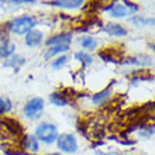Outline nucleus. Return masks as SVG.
I'll return each mask as SVG.
<instances>
[{
  "label": "nucleus",
  "mask_w": 155,
  "mask_h": 155,
  "mask_svg": "<svg viewBox=\"0 0 155 155\" xmlns=\"http://www.w3.org/2000/svg\"><path fill=\"white\" fill-rule=\"evenodd\" d=\"M120 64H121V65H133V66L143 68V66H152V59H151V57L141 54V55H135V57L127 58L126 61H121Z\"/></svg>",
  "instance_id": "9"
},
{
  "label": "nucleus",
  "mask_w": 155,
  "mask_h": 155,
  "mask_svg": "<svg viewBox=\"0 0 155 155\" xmlns=\"http://www.w3.org/2000/svg\"><path fill=\"white\" fill-rule=\"evenodd\" d=\"M16 52V44L8 40H4L0 44V58L2 59H8L10 57H13Z\"/></svg>",
  "instance_id": "14"
},
{
  "label": "nucleus",
  "mask_w": 155,
  "mask_h": 155,
  "mask_svg": "<svg viewBox=\"0 0 155 155\" xmlns=\"http://www.w3.org/2000/svg\"><path fill=\"white\" fill-rule=\"evenodd\" d=\"M24 64H25V58L23 55H13L8 59H6L4 66L6 68H13L14 71H18Z\"/></svg>",
  "instance_id": "16"
},
{
  "label": "nucleus",
  "mask_w": 155,
  "mask_h": 155,
  "mask_svg": "<svg viewBox=\"0 0 155 155\" xmlns=\"http://www.w3.org/2000/svg\"><path fill=\"white\" fill-rule=\"evenodd\" d=\"M71 48V45H55V47H49L44 54L45 59H51L52 57H59V55H65Z\"/></svg>",
  "instance_id": "15"
},
{
  "label": "nucleus",
  "mask_w": 155,
  "mask_h": 155,
  "mask_svg": "<svg viewBox=\"0 0 155 155\" xmlns=\"http://www.w3.org/2000/svg\"><path fill=\"white\" fill-rule=\"evenodd\" d=\"M68 61H69V57H68V55H59V57L55 58V61L51 62V66H52V69L59 71L68 64Z\"/></svg>",
  "instance_id": "20"
},
{
  "label": "nucleus",
  "mask_w": 155,
  "mask_h": 155,
  "mask_svg": "<svg viewBox=\"0 0 155 155\" xmlns=\"http://www.w3.org/2000/svg\"><path fill=\"white\" fill-rule=\"evenodd\" d=\"M49 103L57 107H65L69 104V99L64 92H52L49 94Z\"/></svg>",
  "instance_id": "13"
},
{
  "label": "nucleus",
  "mask_w": 155,
  "mask_h": 155,
  "mask_svg": "<svg viewBox=\"0 0 155 155\" xmlns=\"http://www.w3.org/2000/svg\"><path fill=\"white\" fill-rule=\"evenodd\" d=\"M123 4H124V7L127 8V12L130 14H135V13L140 12V6L134 2H123Z\"/></svg>",
  "instance_id": "22"
},
{
  "label": "nucleus",
  "mask_w": 155,
  "mask_h": 155,
  "mask_svg": "<svg viewBox=\"0 0 155 155\" xmlns=\"http://www.w3.org/2000/svg\"><path fill=\"white\" fill-rule=\"evenodd\" d=\"M45 155H62L61 152H49V154H45Z\"/></svg>",
  "instance_id": "25"
},
{
  "label": "nucleus",
  "mask_w": 155,
  "mask_h": 155,
  "mask_svg": "<svg viewBox=\"0 0 155 155\" xmlns=\"http://www.w3.org/2000/svg\"><path fill=\"white\" fill-rule=\"evenodd\" d=\"M6 155H21L20 152H10V151H7L6 152Z\"/></svg>",
  "instance_id": "24"
},
{
  "label": "nucleus",
  "mask_w": 155,
  "mask_h": 155,
  "mask_svg": "<svg viewBox=\"0 0 155 155\" xmlns=\"http://www.w3.org/2000/svg\"><path fill=\"white\" fill-rule=\"evenodd\" d=\"M37 23H38V20L34 16L23 14V16L14 17V18H12V20L8 21L7 30L12 34H16V35H25L31 30H34Z\"/></svg>",
  "instance_id": "1"
},
{
  "label": "nucleus",
  "mask_w": 155,
  "mask_h": 155,
  "mask_svg": "<svg viewBox=\"0 0 155 155\" xmlns=\"http://www.w3.org/2000/svg\"><path fill=\"white\" fill-rule=\"evenodd\" d=\"M49 6L59 8H68V10H74V8L82 7V4H85L82 0H55V2H48Z\"/></svg>",
  "instance_id": "12"
},
{
  "label": "nucleus",
  "mask_w": 155,
  "mask_h": 155,
  "mask_svg": "<svg viewBox=\"0 0 155 155\" xmlns=\"http://www.w3.org/2000/svg\"><path fill=\"white\" fill-rule=\"evenodd\" d=\"M72 38H74V34L71 31H62V33L54 34L49 38L44 41L47 47H55V45H71L72 42Z\"/></svg>",
  "instance_id": "5"
},
{
  "label": "nucleus",
  "mask_w": 155,
  "mask_h": 155,
  "mask_svg": "<svg viewBox=\"0 0 155 155\" xmlns=\"http://www.w3.org/2000/svg\"><path fill=\"white\" fill-rule=\"evenodd\" d=\"M96 155H120L117 152H97Z\"/></svg>",
  "instance_id": "23"
},
{
  "label": "nucleus",
  "mask_w": 155,
  "mask_h": 155,
  "mask_svg": "<svg viewBox=\"0 0 155 155\" xmlns=\"http://www.w3.org/2000/svg\"><path fill=\"white\" fill-rule=\"evenodd\" d=\"M44 42V33L42 31H38V30H31L30 33L25 34L24 37V44L28 47V48H35V47H40L41 44Z\"/></svg>",
  "instance_id": "7"
},
{
  "label": "nucleus",
  "mask_w": 155,
  "mask_h": 155,
  "mask_svg": "<svg viewBox=\"0 0 155 155\" xmlns=\"http://www.w3.org/2000/svg\"><path fill=\"white\" fill-rule=\"evenodd\" d=\"M58 127L52 123L42 121L35 127L34 131V137L38 140V143H44L47 145H51L57 141L58 138Z\"/></svg>",
  "instance_id": "2"
},
{
  "label": "nucleus",
  "mask_w": 155,
  "mask_h": 155,
  "mask_svg": "<svg viewBox=\"0 0 155 155\" xmlns=\"http://www.w3.org/2000/svg\"><path fill=\"white\" fill-rule=\"evenodd\" d=\"M57 147L58 150L65 154H75L79 148V144H78V140L74 134L71 133H64V134H59L57 138Z\"/></svg>",
  "instance_id": "4"
},
{
  "label": "nucleus",
  "mask_w": 155,
  "mask_h": 155,
  "mask_svg": "<svg viewBox=\"0 0 155 155\" xmlns=\"http://www.w3.org/2000/svg\"><path fill=\"white\" fill-rule=\"evenodd\" d=\"M130 23L135 27H148L154 25V17H144V16H133L130 18Z\"/></svg>",
  "instance_id": "18"
},
{
  "label": "nucleus",
  "mask_w": 155,
  "mask_h": 155,
  "mask_svg": "<svg viewBox=\"0 0 155 155\" xmlns=\"http://www.w3.org/2000/svg\"><path fill=\"white\" fill-rule=\"evenodd\" d=\"M79 44L83 49H86V52L87 51H93V49L97 48V40L93 37H90V35H82L79 38ZM82 49V51H83Z\"/></svg>",
  "instance_id": "17"
},
{
  "label": "nucleus",
  "mask_w": 155,
  "mask_h": 155,
  "mask_svg": "<svg viewBox=\"0 0 155 155\" xmlns=\"http://www.w3.org/2000/svg\"><path fill=\"white\" fill-rule=\"evenodd\" d=\"M113 83H114V82H111L107 87H104V89H102L100 92H97V93H94L93 96H92V103H93L94 106L100 107V106H103V104H106V103L110 100L111 96H113V90H111Z\"/></svg>",
  "instance_id": "6"
},
{
  "label": "nucleus",
  "mask_w": 155,
  "mask_h": 155,
  "mask_svg": "<svg viewBox=\"0 0 155 155\" xmlns=\"http://www.w3.org/2000/svg\"><path fill=\"white\" fill-rule=\"evenodd\" d=\"M104 12H109L110 16L113 18H123V17L128 16L130 13L127 12V8L124 7L123 3H117V2H113V3H109V6H104L103 7Z\"/></svg>",
  "instance_id": "8"
},
{
  "label": "nucleus",
  "mask_w": 155,
  "mask_h": 155,
  "mask_svg": "<svg viewBox=\"0 0 155 155\" xmlns=\"http://www.w3.org/2000/svg\"><path fill=\"white\" fill-rule=\"evenodd\" d=\"M12 102L8 97H2L0 96V117H3L4 114H7L12 110Z\"/></svg>",
  "instance_id": "21"
},
{
  "label": "nucleus",
  "mask_w": 155,
  "mask_h": 155,
  "mask_svg": "<svg viewBox=\"0 0 155 155\" xmlns=\"http://www.w3.org/2000/svg\"><path fill=\"white\" fill-rule=\"evenodd\" d=\"M75 59L81 62L83 66H87L90 64H93V57L89 52H86V51H78L75 54Z\"/></svg>",
  "instance_id": "19"
},
{
  "label": "nucleus",
  "mask_w": 155,
  "mask_h": 155,
  "mask_svg": "<svg viewBox=\"0 0 155 155\" xmlns=\"http://www.w3.org/2000/svg\"><path fill=\"white\" fill-rule=\"evenodd\" d=\"M103 31L110 35V37H116V38H121V37H126L128 31H127L121 24H117V23H107L104 27H103Z\"/></svg>",
  "instance_id": "10"
},
{
  "label": "nucleus",
  "mask_w": 155,
  "mask_h": 155,
  "mask_svg": "<svg viewBox=\"0 0 155 155\" xmlns=\"http://www.w3.org/2000/svg\"><path fill=\"white\" fill-rule=\"evenodd\" d=\"M45 109V102L44 99L40 96L31 97L30 100H27L23 107V114L27 120H38L42 116Z\"/></svg>",
  "instance_id": "3"
},
{
  "label": "nucleus",
  "mask_w": 155,
  "mask_h": 155,
  "mask_svg": "<svg viewBox=\"0 0 155 155\" xmlns=\"http://www.w3.org/2000/svg\"><path fill=\"white\" fill-rule=\"evenodd\" d=\"M21 141V145L24 148V151H30L33 152V154H37L40 151V143H38V140L34 137V134H25L23 135V140Z\"/></svg>",
  "instance_id": "11"
}]
</instances>
